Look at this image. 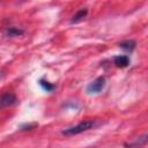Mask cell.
<instances>
[{
	"label": "cell",
	"mask_w": 148,
	"mask_h": 148,
	"mask_svg": "<svg viewBox=\"0 0 148 148\" xmlns=\"http://www.w3.org/2000/svg\"><path fill=\"white\" fill-rule=\"evenodd\" d=\"M23 34H24V31L20 28H16V27H9L6 29V35L8 37H18Z\"/></svg>",
	"instance_id": "9c48e42d"
},
{
	"label": "cell",
	"mask_w": 148,
	"mask_h": 148,
	"mask_svg": "<svg viewBox=\"0 0 148 148\" xmlns=\"http://www.w3.org/2000/svg\"><path fill=\"white\" fill-rule=\"evenodd\" d=\"M87 15H88V9H87V8H81V9H79V10L74 14V16L72 17L71 22H72V23H77V22L82 21L83 18H86Z\"/></svg>",
	"instance_id": "5b68a950"
},
{
	"label": "cell",
	"mask_w": 148,
	"mask_h": 148,
	"mask_svg": "<svg viewBox=\"0 0 148 148\" xmlns=\"http://www.w3.org/2000/svg\"><path fill=\"white\" fill-rule=\"evenodd\" d=\"M113 64L118 68H125V67H127L130 65V58H128V56H125V54L116 56L113 58Z\"/></svg>",
	"instance_id": "277c9868"
},
{
	"label": "cell",
	"mask_w": 148,
	"mask_h": 148,
	"mask_svg": "<svg viewBox=\"0 0 148 148\" xmlns=\"http://www.w3.org/2000/svg\"><path fill=\"white\" fill-rule=\"evenodd\" d=\"M36 126H37V124H31V125L25 124V125H22L21 128H22V130H31V128H34V127H36Z\"/></svg>",
	"instance_id": "30bf717a"
},
{
	"label": "cell",
	"mask_w": 148,
	"mask_h": 148,
	"mask_svg": "<svg viewBox=\"0 0 148 148\" xmlns=\"http://www.w3.org/2000/svg\"><path fill=\"white\" fill-rule=\"evenodd\" d=\"M97 125L96 120H83V121H80L77 125L75 126H72V127H68L66 130L62 131V134L64 135H76V134H80L82 132H86L90 128H94L95 126Z\"/></svg>",
	"instance_id": "6da1fadb"
},
{
	"label": "cell",
	"mask_w": 148,
	"mask_h": 148,
	"mask_svg": "<svg viewBox=\"0 0 148 148\" xmlns=\"http://www.w3.org/2000/svg\"><path fill=\"white\" fill-rule=\"evenodd\" d=\"M119 46H120L123 50L127 51V52H132V51L135 49L136 43H135L134 40H132V39H127V40H124V42L119 43Z\"/></svg>",
	"instance_id": "52a82bcc"
},
{
	"label": "cell",
	"mask_w": 148,
	"mask_h": 148,
	"mask_svg": "<svg viewBox=\"0 0 148 148\" xmlns=\"http://www.w3.org/2000/svg\"><path fill=\"white\" fill-rule=\"evenodd\" d=\"M105 83H106L105 77L104 76H98L87 86V92L88 94H98L104 89Z\"/></svg>",
	"instance_id": "7a4b0ae2"
},
{
	"label": "cell",
	"mask_w": 148,
	"mask_h": 148,
	"mask_svg": "<svg viewBox=\"0 0 148 148\" xmlns=\"http://www.w3.org/2000/svg\"><path fill=\"white\" fill-rule=\"evenodd\" d=\"M17 102H18L17 97L12 92H5V94L0 95V109L15 105V104H17Z\"/></svg>",
	"instance_id": "3957f363"
},
{
	"label": "cell",
	"mask_w": 148,
	"mask_h": 148,
	"mask_svg": "<svg viewBox=\"0 0 148 148\" xmlns=\"http://www.w3.org/2000/svg\"><path fill=\"white\" fill-rule=\"evenodd\" d=\"M38 83H39V86L46 91V92H51V91H53L54 89H56V84H53V83H51V82H49L46 79H39V81H38Z\"/></svg>",
	"instance_id": "ba28073f"
},
{
	"label": "cell",
	"mask_w": 148,
	"mask_h": 148,
	"mask_svg": "<svg viewBox=\"0 0 148 148\" xmlns=\"http://www.w3.org/2000/svg\"><path fill=\"white\" fill-rule=\"evenodd\" d=\"M146 142H147V134H143L141 138L136 139L134 142H132V143H125V147L126 148H139L140 146L146 145Z\"/></svg>",
	"instance_id": "8992f818"
}]
</instances>
